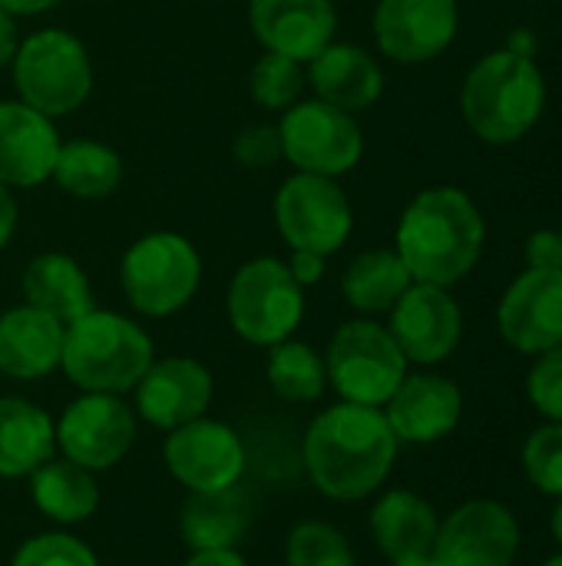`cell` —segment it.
I'll list each match as a JSON object with an SVG mask.
<instances>
[{"mask_svg": "<svg viewBox=\"0 0 562 566\" xmlns=\"http://www.w3.org/2000/svg\"><path fill=\"white\" fill-rule=\"evenodd\" d=\"M397 438L381 408L341 401L321 411L301 444L311 484L331 501H364L391 474Z\"/></svg>", "mask_w": 562, "mask_h": 566, "instance_id": "cell-1", "label": "cell"}, {"mask_svg": "<svg viewBox=\"0 0 562 566\" xmlns=\"http://www.w3.org/2000/svg\"><path fill=\"white\" fill-rule=\"evenodd\" d=\"M487 226L477 202L454 186L414 196L397 222V255L414 282L450 289L470 275L484 252Z\"/></svg>", "mask_w": 562, "mask_h": 566, "instance_id": "cell-2", "label": "cell"}, {"mask_svg": "<svg viewBox=\"0 0 562 566\" xmlns=\"http://www.w3.org/2000/svg\"><path fill=\"white\" fill-rule=\"evenodd\" d=\"M547 80L533 56L517 50H494L464 80L460 113L467 126L494 146L523 139L543 116Z\"/></svg>", "mask_w": 562, "mask_h": 566, "instance_id": "cell-3", "label": "cell"}, {"mask_svg": "<svg viewBox=\"0 0 562 566\" xmlns=\"http://www.w3.org/2000/svg\"><path fill=\"white\" fill-rule=\"evenodd\" d=\"M152 361V338L126 315L93 308L66 325L60 368L79 391L126 395Z\"/></svg>", "mask_w": 562, "mask_h": 566, "instance_id": "cell-4", "label": "cell"}, {"mask_svg": "<svg viewBox=\"0 0 562 566\" xmlns=\"http://www.w3.org/2000/svg\"><path fill=\"white\" fill-rule=\"evenodd\" d=\"M13 83L20 103L60 119L76 113L93 93V63L79 36L66 30H36L13 53Z\"/></svg>", "mask_w": 562, "mask_h": 566, "instance_id": "cell-5", "label": "cell"}, {"mask_svg": "<svg viewBox=\"0 0 562 566\" xmlns=\"http://www.w3.org/2000/svg\"><path fill=\"white\" fill-rule=\"evenodd\" d=\"M202 282V259L179 232H149L132 242L119 262V285L126 302L146 318H169L182 312Z\"/></svg>", "mask_w": 562, "mask_h": 566, "instance_id": "cell-6", "label": "cell"}, {"mask_svg": "<svg viewBox=\"0 0 562 566\" xmlns=\"http://www.w3.org/2000/svg\"><path fill=\"white\" fill-rule=\"evenodd\" d=\"M325 371L341 401L384 408L407 378V358L384 325L358 318L344 322L328 342Z\"/></svg>", "mask_w": 562, "mask_h": 566, "instance_id": "cell-7", "label": "cell"}, {"mask_svg": "<svg viewBox=\"0 0 562 566\" xmlns=\"http://www.w3.org/2000/svg\"><path fill=\"white\" fill-rule=\"evenodd\" d=\"M305 318V289L295 282L285 262L252 259L229 285L232 332L258 348H272L295 335Z\"/></svg>", "mask_w": 562, "mask_h": 566, "instance_id": "cell-8", "label": "cell"}, {"mask_svg": "<svg viewBox=\"0 0 562 566\" xmlns=\"http://www.w3.org/2000/svg\"><path fill=\"white\" fill-rule=\"evenodd\" d=\"M282 153L298 172L311 176H344L364 156V136L354 123V113H344L325 99H305L285 109L282 123Z\"/></svg>", "mask_w": 562, "mask_h": 566, "instance_id": "cell-9", "label": "cell"}, {"mask_svg": "<svg viewBox=\"0 0 562 566\" xmlns=\"http://www.w3.org/2000/svg\"><path fill=\"white\" fill-rule=\"evenodd\" d=\"M275 222L288 249H305L328 259L348 242L354 229V212L335 179L298 172L278 189Z\"/></svg>", "mask_w": 562, "mask_h": 566, "instance_id": "cell-10", "label": "cell"}, {"mask_svg": "<svg viewBox=\"0 0 562 566\" xmlns=\"http://www.w3.org/2000/svg\"><path fill=\"white\" fill-rule=\"evenodd\" d=\"M136 441V415L119 395L83 391L56 421V448L86 471H109Z\"/></svg>", "mask_w": 562, "mask_h": 566, "instance_id": "cell-11", "label": "cell"}, {"mask_svg": "<svg viewBox=\"0 0 562 566\" xmlns=\"http://www.w3.org/2000/svg\"><path fill=\"white\" fill-rule=\"evenodd\" d=\"M162 458L169 474L189 491H225L242 481L248 454L235 428L212 421V418H195L176 431H169L162 444Z\"/></svg>", "mask_w": 562, "mask_h": 566, "instance_id": "cell-12", "label": "cell"}, {"mask_svg": "<svg viewBox=\"0 0 562 566\" xmlns=\"http://www.w3.org/2000/svg\"><path fill=\"white\" fill-rule=\"evenodd\" d=\"M520 524L500 501H467L441 527L431 547L437 566H513Z\"/></svg>", "mask_w": 562, "mask_h": 566, "instance_id": "cell-13", "label": "cell"}, {"mask_svg": "<svg viewBox=\"0 0 562 566\" xmlns=\"http://www.w3.org/2000/svg\"><path fill=\"white\" fill-rule=\"evenodd\" d=\"M397 348L414 365H441L450 358L464 335V315L457 298L427 282H414L391 308V325Z\"/></svg>", "mask_w": 562, "mask_h": 566, "instance_id": "cell-14", "label": "cell"}, {"mask_svg": "<svg viewBox=\"0 0 562 566\" xmlns=\"http://www.w3.org/2000/svg\"><path fill=\"white\" fill-rule=\"evenodd\" d=\"M500 335L520 355H543L562 345V272L527 269L510 282L497 308Z\"/></svg>", "mask_w": 562, "mask_h": 566, "instance_id": "cell-15", "label": "cell"}, {"mask_svg": "<svg viewBox=\"0 0 562 566\" xmlns=\"http://www.w3.org/2000/svg\"><path fill=\"white\" fill-rule=\"evenodd\" d=\"M460 27L457 0H381L374 10V40L397 63H427L441 56Z\"/></svg>", "mask_w": 562, "mask_h": 566, "instance_id": "cell-16", "label": "cell"}, {"mask_svg": "<svg viewBox=\"0 0 562 566\" xmlns=\"http://www.w3.org/2000/svg\"><path fill=\"white\" fill-rule=\"evenodd\" d=\"M132 391H136V415L146 424L159 431H176L195 418H205L215 395V381L202 361L176 355V358L152 361Z\"/></svg>", "mask_w": 562, "mask_h": 566, "instance_id": "cell-17", "label": "cell"}, {"mask_svg": "<svg viewBox=\"0 0 562 566\" xmlns=\"http://www.w3.org/2000/svg\"><path fill=\"white\" fill-rule=\"evenodd\" d=\"M248 20L258 43L288 60H315L338 30L331 0H252Z\"/></svg>", "mask_w": 562, "mask_h": 566, "instance_id": "cell-18", "label": "cell"}, {"mask_svg": "<svg viewBox=\"0 0 562 566\" xmlns=\"http://www.w3.org/2000/svg\"><path fill=\"white\" fill-rule=\"evenodd\" d=\"M384 408L397 444H434L460 424L464 395L450 378L427 371L407 375Z\"/></svg>", "mask_w": 562, "mask_h": 566, "instance_id": "cell-19", "label": "cell"}, {"mask_svg": "<svg viewBox=\"0 0 562 566\" xmlns=\"http://www.w3.org/2000/svg\"><path fill=\"white\" fill-rule=\"evenodd\" d=\"M60 136L50 116L20 99L0 103V182L33 189L53 176Z\"/></svg>", "mask_w": 562, "mask_h": 566, "instance_id": "cell-20", "label": "cell"}, {"mask_svg": "<svg viewBox=\"0 0 562 566\" xmlns=\"http://www.w3.org/2000/svg\"><path fill=\"white\" fill-rule=\"evenodd\" d=\"M66 325L33 305L0 315V371L17 381L46 378L60 368Z\"/></svg>", "mask_w": 562, "mask_h": 566, "instance_id": "cell-21", "label": "cell"}, {"mask_svg": "<svg viewBox=\"0 0 562 566\" xmlns=\"http://www.w3.org/2000/svg\"><path fill=\"white\" fill-rule=\"evenodd\" d=\"M308 80L318 99L344 113H361L374 106L384 93V73L378 60L354 43L331 40L315 60H308Z\"/></svg>", "mask_w": 562, "mask_h": 566, "instance_id": "cell-22", "label": "cell"}, {"mask_svg": "<svg viewBox=\"0 0 562 566\" xmlns=\"http://www.w3.org/2000/svg\"><path fill=\"white\" fill-rule=\"evenodd\" d=\"M255 521V501L238 484L225 491L189 494L179 514V534L192 551H229Z\"/></svg>", "mask_w": 562, "mask_h": 566, "instance_id": "cell-23", "label": "cell"}, {"mask_svg": "<svg viewBox=\"0 0 562 566\" xmlns=\"http://www.w3.org/2000/svg\"><path fill=\"white\" fill-rule=\"evenodd\" d=\"M56 454L53 418L17 395L0 398V478H30L40 464Z\"/></svg>", "mask_w": 562, "mask_h": 566, "instance_id": "cell-24", "label": "cell"}, {"mask_svg": "<svg viewBox=\"0 0 562 566\" xmlns=\"http://www.w3.org/2000/svg\"><path fill=\"white\" fill-rule=\"evenodd\" d=\"M23 298L63 325L96 308L83 265L63 252H43L23 269Z\"/></svg>", "mask_w": 562, "mask_h": 566, "instance_id": "cell-25", "label": "cell"}, {"mask_svg": "<svg viewBox=\"0 0 562 566\" xmlns=\"http://www.w3.org/2000/svg\"><path fill=\"white\" fill-rule=\"evenodd\" d=\"M437 527L434 507L414 491H388L371 507V537L388 560L431 554Z\"/></svg>", "mask_w": 562, "mask_h": 566, "instance_id": "cell-26", "label": "cell"}, {"mask_svg": "<svg viewBox=\"0 0 562 566\" xmlns=\"http://www.w3.org/2000/svg\"><path fill=\"white\" fill-rule=\"evenodd\" d=\"M30 497L36 511L60 527L86 524L99 507V488L93 471L66 458H50L30 474Z\"/></svg>", "mask_w": 562, "mask_h": 566, "instance_id": "cell-27", "label": "cell"}, {"mask_svg": "<svg viewBox=\"0 0 562 566\" xmlns=\"http://www.w3.org/2000/svg\"><path fill=\"white\" fill-rule=\"evenodd\" d=\"M411 285L414 279L394 249H371V252H361L344 269L341 295L354 312L381 315V312H391Z\"/></svg>", "mask_w": 562, "mask_h": 566, "instance_id": "cell-28", "label": "cell"}, {"mask_svg": "<svg viewBox=\"0 0 562 566\" xmlns=\"http://www.w3.org/2000/svg\"><path fill=\"white\" fill-rule=\"evenodd\" d=\"M50 179H56V186L76 199H106L123 179V159L106 143L73 139L60 146Z\"/></svg>", "mask_w": 562, "mask_h": 566, "instance_id": "cell-29", "label": "cell"}, {"mask_svg": "<svg viewBox=\"0 0 562 566\" xmlns=\"http://www.w3.org/2000/svg\"><path fill=\"white\" fill-rule=\"evenodd\" d=\"M268 385L282 401H291V405L318 401L325 395V385H328L325 358L311 345L285 338V342L272 345Z\"/></svg>", "mask_w": 562, "mask_h": 566, "instance_id": "cell-30", "label": "cell"}, {"mask_svg": "<svg viewBox=\"0 0 562 566\" xmlns=\"http://www.w3.org/2000/svg\"><path fill=\"white\" fill-rule=\"evenodd\" d=\"M285 566H354V551L338 527L305 521L288 534Z\"/></svg>", "mask_w": 562, "mask_h": 566, "instance_id": "cell-31", "label": "cell"}, {"mask_svg": "<svg viewBox=\"0 0 562 566\" xmlns=\"http://www.w3.org/2000/svg\"><path fill=\"white\" fill-rule=\"evenodd\" d=\"M248 86H252V96H255L258 106L288 109L298 99V93L305 90V73H301L298 60H288L282 53L265 50L258 56V63L252 66Z\"/></svg>", "mask_w": 562, "mask_h": 566, "instance_id": "cell-32", "label": "cell"}, {"mask_svg": "<svg viewBox=\"0 0 562 566\" xmlns=\"http://www.w3.org/2000/svg\"><path fill=\"white\" fill-rule=\"evenodd\" d=\"M523 471L530 484L547 494V497H562V424L550 421L537 428L527 444H523Z\"/></svg>", "mask_w": 562, "mask_h": 566, "instance_id": "cell-33", "label": "cell"}, {"mask_svg": "<svg viewBox=\"0 0 562 566\" xmlns=\"http://www.w3.org/2000/svg\"><path fill=\"white\" fill-rule=\"evenodd\" d=\"M10 566H99L96 554L73 534L46 531L36 537H26Z\"/></svg>", "mask_w": 562, "mask_h": 566, "instance_id": "cell-34", "label": "cell"}, {"mask_svg": "<svg viewBox=\"0 0 562 566\" xmlns=\"http://www.w3.org/2000/svg\"><path fill=\"white\" fill-rule=\"evenodd\" d=\"M527 395L547 421L562 424V345L537 355L527 375Z\"/></svg>", "mask_w": 562, "mask_h": 566, "instance_id": "cell-35", "label": "cell"}, {"mask_svg": "<svg viewBox=\"0 0 562 566\" xmlns=\"http://www.w3.org/2000/svg\"><path fill=\"white\" fill-rule=\"evenodd\" d=\"M232 156L248 166V169H268L275 163L285 159L282 153V133L278 126H268V123H258V126H248L235 136L232 143Z\"/></svg>", "mask_w": 562, "mask_h": 566, "instance_id": "cell-36", "label": "cell"}, {"mask_svg": "<svg viewBox=\"0 0 562 566\" xmlns=\"http://www.w3.org/2000/svg\"><path fill=\"white\" fill-rule=\"evenodd\" d=\"M530 269H560L562 272V229H540L527 245Z\"/></svg>", "mask_w": 562, "mask_h": 566, "instance_id": "cell-37", "label": "cell"}, {"mask_svg": "<svg viewBox=\"0 0 562 566\" xmlns=\"http://www.w3.org/2000/svg\"><path fill=\"white\" fill-rule=\"evenodd\" d=\"M285 265H288V272L295 275V282H298L301 289L321 282V275H325V255H318V252L291 249V262H285Z\"/></svg>", "mask_w": 562, "mask_h": 566, "instance_id": "cell-38", "label": "cell"}, {"mask_svg": "<svg viewBox=\"0 0 562 566\" xmlns=\"http://www.w3.org/2000/svg\"><path fill=\"white\" fill-rule=\"evenodd\" d=\"M182 566H248V560L229 547V551H192V557Z\"/></svg>", "mask_w": 562, "mask_h": 566, "instance_id": "cell-39", "label": "cell"}, {"mask_svg": "<svg viewBox=\"0 0 562 566\" xmlns=\"http://www.w3.org/2000/svg\"><path fill=\"white\" fill-rule=\"evenodd\" d=\"M13 229H17V202L10 196V186L0 182V249L13 239Z\"/></svg>", "mask_w": 562, "mask_h": 566, "instance_id": "cell-40", "label": "cell"}, {"mask_svg": "<svg viewBox=\"0 0 562 566\" xmlns=\"http://www.w3.org/2000/svg\"><path fill=\"white\" fill-rule=\"evenodd\" d=\"M17 23H13V13L0 10V70L7 63H13V53H17Z\"/></svg>", "mask_w": 562, "mask_h": 566, "instance_id": "cell-41", "label": "cell"}, {"mask_svg": "<svg viewBox=\"0 0 562 566\" xmlns=\"http://www.w3.org/2000/svg\"><path fill=\"white\" fill-rule=\"evenodd\" d=\"M63 0H0V10H7V13H46V10H53V7H60Z\"/></svg>", "mask_w": 562, "mask_h": 566, "instance_id": "cell-42", "label": "cell"}, {"mask_svg": "<svg viewBox=\"0 0 562 566\" xmlns=\"http://www.w3.org/2000/svg\"><path fill=\"white\" fill-rule=\"evenodd\" d=\"M391 566H437V560L431 554H414V557H401V560H391Z\"/></svg>", "mask_w": 562, "mask_h": 566, "instance_id": "cell-43", "label": "cell"}, {"mask_svg": "<svg viewBox=\"0 0 562 566\" xmlns=\"http://www.w3.org/2000/svg\"><path fill=\"white\" fill-rule=\"evenodd\" d=\"M553 537H556V544L562 547V497L560 504H556V511H553Z\"/></svg>", "mask_w": 562, "mask_h": 566, "instance_id": "cell-44", "label": "cell"}, {"mask_svg": "<svg viewBox=\"0 0 562 566\" xmlns=\"http://www.w3.org/2000/svg\"><path fill=\"white\" fill-rule=\"evenodd\" d=\"M543 566H562V554H560V557H550V560H547Z\"/></svg>", "mask_w": 562, "mask_h": 566, "instance_id": "cell-45", "label": "cell"}]
</instances>
